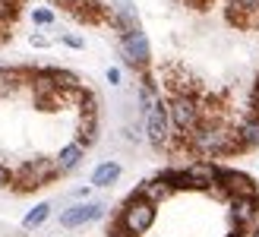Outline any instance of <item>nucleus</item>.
<instances>
[{
	"label": "nucleus",
	"mask_w": 259,
	"mask_h": 237,
	"mask_svg": "<svg viewBox=\"0 0 259 237\" xmlns=\"http://www.w3.org/2000/svg\"><path fill=\"white\" fill-rule=\"evenodd\" d=\"M79 158H82V146H79V142H70V146L60 149V155H57V168H60V171H73L76 165H79Z\"/></svg>",
	"instance_id": "obj_14"
},
{
	"label": "nucleus",
	"mask_w": 259,
	"mask_h": 237,
	"mask_svg": "<svg viewBox=\"0 0 259 237\" xmlns=\"http://www.w3.org/2000/svg\"><path fill=\"white\" fill-rule=\"evenodd\" d=\"M114 19H117V25H120L123 32L139 29V16H136L133 0H114Z\"/></svg>",
	"instance_id": "obj_10"
},
{
	"label": "nucleus",
	"mask_w": 259,
	"mask_h": 237,
	"mask_svg": "<svg viewBox=\"0 0 259 237\" xmlns=\"http://www.w3.org/2000/svg\"><path fill=\"white\" fill-rule=\"evenodd\" d=\"M63 42H67L70 48H82V45H85V42H82L79 35H63Z\"/></svg>",
	"instance_id": "obj_19"
},
{
	"label": "nucleus",
	"mask_w": 259,
	"mask_h": 237,
	"mask_svg": "<svg viewBox=\"0 0 259 237\" xmlns=\"http://www.w3.org/2000/svg\"><path fill=\"white\" fill-rule=\"evenodd\" d=\"M167 117H171V124L180 136H187V133H196V130L202 127L199 124V104L193 95H174L171 101H167Z\"/></svg>",
	"instance_id": "obj_3"
},
{
	"label": "nucleus",
	"mask_w": 259,
	"mask_h": 237,
	"mask_svg": "<svg viewBox=\"0 0 259 237\" xmlns=\"http://www.w3.org/2000/svg\"><path fill=\"white\" fill-rule=\"evenodd\" d=\"M63 4H67V7H73V4H79V0H63Z\"/></svg>",
	"instance_id": "obj_26"
},
{
	"label": "nucleus",
	"mask_w": 259,
	"mask_h": 237,
	"mask_svg": "<svg viewBox=\"0 0 259 237\" xmlns=\"http://www.w3.org/2000/svg\"><path fill=\"white\" fill-rule=\"evenodd\" d=\"M117 225H120L130 237H142V234L155 225V203H149V200H142L139 193H133V196L126 200V206L120 209Z\"/></svg>",
	"instance_id": "obj_2"
},
{
	"label": "nucleus",
	"mask_w": 259,
	"mask_h": 237,
	"mask_svg": "<svg viewBox=\"0 0 259 237\" xmlns=\"http://www.w3.org/2000/svg\"><path fill=\"white\" fill-rule=\"evenodd\" d=\"M231 215L237 225H250L253 218H259V193L256 196H234L231 200Z\"/></svg>",
	"instance_id": "obj_9"
},
{
	"label": "nucleus",
	"mask_w": 259,
	"mask_h": 237,
	"mask_svg": "<svg viewBox=\"0 0 259 237\" xmlns=\"http://www.w3.org/2000/svg\"><path fill=\"white\" fill-rule=\"evenodd\" d=\"M247 237H259V228H253V231H250V234H247Z\"/></svg>",
	"instance_id": "obj_25"
},
{
	"label": "nucleus",
	"mask_w": 259,
	"mask_h": 237,
	"mask_svg": "<svg viewBox=\"0 0 259 237\" xmlns=\"http://www.w3.org/2000/svg\"><path fill=\"white\" fill-rule=\"evenodd\" d=\"M120 51H123V60L130 67L142 70L149 63V38L142 29H133V32H123L120 35Z\"/></svg>",
	"instance_id": "obj_5"
},
{
	"label": "nucleus",
	"mask_w": 259,
	"mask_h": 237,
	"mask_svg": "<svg viewBox=\"0 0 259 237\" xmlns=\"http://www.w3.org/2000/svg\"><path fill=\"white\" fill-rule=\"evenodd\" d=\"M101 212H105V206H101V203H82V206L67 209V212L60 215V225L63 228H79V225H89V221L101 218Z\"/></svg>",
	"instance_id": "obj_8"
},
{
	"label": "nucleus",
	"mask_w": 259,
	"mask_h": 237,
	"mask_svg": "<svg viewBox=\"0 0 259 237\" xmlns=\"http://www.w3.org/2000/svg\"><path fill=\"white\" fill-rule=\"evenodd\" d=\"M215 187L228 193L231 200L234 196H256V180L243 171H234V168H218L215 165Z\"/></svg>",
	"instance_id": "obj_4"
},
{
	"label": "nucleus",
	"mask_w": 259,
	"mask_h": 237,
	"mask_svg": "<svg viewBox=\"0 0 259 237\" xmlns=\"http://www.w3.org/2000/svg\"><path fill=\"white\" fill-rule=\"evenodd\" d=\"M142 200H149V203H158V200H164V196H171V187L158 177V180H149V183H142V187L136 190Z\"/></svg>",
	"instance_id": "obj_13"
},
{
	"label": "nucleus",
	"mask_w": 259,
	"mask_h": 237,
	"mask_svg": "<svg viewBox=\"0 0 259 237\" xmlns=\"http://www.w3.org/2000/svg\"><path fill=\"white\" fill-rule=\"evenodd\" d=\"M120 177V165L117 162H105V165H98L95 168V174H92V187H111L114 180Z\"/></svg>",
	"instance_id": "obj_12"
},
{
	"label": "nucleus",
	"mask_w": 259,
	"mask_h": 237,
	"mask_svg": "<svg viewBox=\"0 0 259 237\" xmlns=\"http://www.w3.org/2000/svg\"><path fill=\"white\" fill-rule=\"evenodd\" d=\"M225 237H243V234H240V231H231V234H225Z\"/></svg>",
	"instance_id": "obj_24"
},
{
	"label": "nucleus",
	"mask_w": 259,
	"mask_h": 237,
	"mask_svg": "<svg viewBox=\"0 0 259 237\" xmlns=\"http://www.w3.org/2000/svg\"><path fill=\"white\" fill-rule=\"evenodd\" d=\"M32 45H35V48H45L48 38H45V35H32Z\"/></svg>",
	"instance_id": "obj_22"
},
{
	"label": "nucleus",
	"mask_w": 259,
	"mask_h": 237,
	"mask_svg": "<svg viewBox=\"0 0 259 237\" xmlns=\"http://www.w3.org/2000/svg\"><path fill=\"white\" fill-rule=\"evenodd\" d=\"M108 83H114V86L120 83V70H117V67H111V70H108Z\"/></svg>",
	"instance_id": "obj_20"
},
{
	"label": "nucleus",
	"mask_w": 259,
	"mask_h": 237,
	"mask_svg": "<svg viewBox=\"0 0 259 237\" xmlns=\"http://www.w3.org/2000/svg\"><path fill=\"white\" fill-rule=\"evenodd\" d=\"M167 124H171V117H167V104L164 101H155L152 111L146 117V133H149V142L155 149H164L167 146Z\"/></svg>",
	"instance_id": "obj_7"
},
{
	"label": "nucleus",
	"mask_w": 259,
	"mask_h": 237,
	"mask_svg": "<svg viewBox=\"0 0 259 237\" xmlns=\"http://www.w3.org/2000/svg\"><path fill=\"white\" fill-rule=\"evenodd\" d=\"M57 162H51V158H32V162H25L19 168V183L25 190H32V187H41V183H48L51 177L57 174Z\"/></svg>",
	"instance_id": "obj_6"
},
{
	"label": "nucleus",
	"mask_w": 259,
	"mask_h": 237,
	"mask_svg": "<svg viewBox=\"0 0 259 237\" xmlns=\"http://www.w3.org/2000/svg\"><path fill=\"white\" fill-rule=\"evenodd\" d=\"M7 180H10V171H7V168H0V183H7Z\"/></svg>",
	"instance_id": "obj_23"
},
{
	"label": "nucleus",
	"mask_w": 259,
	"mask_h": 237,
	"mask_svg": "<svg viewBox=\"0 0 259 237\" xmlns=\"http://www.w3.org/2000/svg\"><path fill=\"white\" fill-rule=\"evenodd\" d=\"M237 136H240V142H243V149H247V146H256V142H259V121H256V117H243Z\"/></svg>",
	"instance_id": "obj_15"
},
{
	"label": "nucleus",
	"mask_w": 259,
	"mask_h": 237,
	"mask_svg": "<svg viewBox=\"0 0 259 237\" xmlns=\"http://www.w3.org/2000/svg\"><path fill=\"white\" fill-rule=\"evenodd\" d=\"M237 7H243V10H259V0H237Z\"/></svg>",
	"instance_id": "obj_21"
},
{
	"label": "nucleus",
	"mask_w": 259,
	"mask_h": 237,
	"mask_svg": "<svg viewBox=\"0 0 259 237\" xmlns=\"http://www.w3.org/2000/svg\"><path fill=\"white\" fill-rule=\"evenodd\" d=\"M161 180L171 190H199V180H196V174H193L190 168H184V171H164Z\"/></svg>",
	"instance_id": "obj_11"
},
{
	"label": "nucleus",
	"mask_w": 259,
	"mask_h": 237,
	"mask_svg": "<svg viewBox=\"0 0 259 237\" xmlns=\"http://www.w3.org/2000/svg\"><path fill=\"white\" fill-rule=\"evenodd\" d=\"M190 146L202 155H228L243 149L237 133H228L225 127H199L196 133H190Z\"/></svg>",
	"instance_id": "obj_1"
},
{
	"label": "nucleus",
	"mask_w": 259,
	"mask_h": 237,
	"mask_svg": "<svg viewBox=\"0 0 259 237\" xmlns=\"http://www.w3.org/2000/svg\"><path fill=\"white\" fill-rule=\"evenodd\" d=\"M48 215H51V206H48V203H38L32 212L22 218V228H29V231H32V228H38V225H45Z\"/></svg>",
	"instance_id": "obj_17"
},
{
	"label": "nucleus",
	"mask_w": 259,
	"mask_h": 237,
	"mask_svg": "<svg viewBox=\"0 0 259 237\" xmlns=\"http://www.w3.org/2000/svg\"><path fill=\"white\" fill-rule=\"evenodd\" d=\"M19 70H10V67H0V98H7V95H13L16 92V86H19Z\"/></svg>",
	"instance_id": "obj_16"
},
{
	"label": "nucleus",
	"mask_w": 259,
	"mask_h": 237,
	"mask_svg": "<svg viewBox=\"0 0 259 237\" xmlns=\"http://www.w3.org/2000/svg\"><path fill=\"white\" fill-rule=\"evenodd\" d=\"M32 19H35L38 25H51V22H54V13H51V10H35Z\"/></svg>",
	"instance_id": "obj_18"
}]
</instances>
